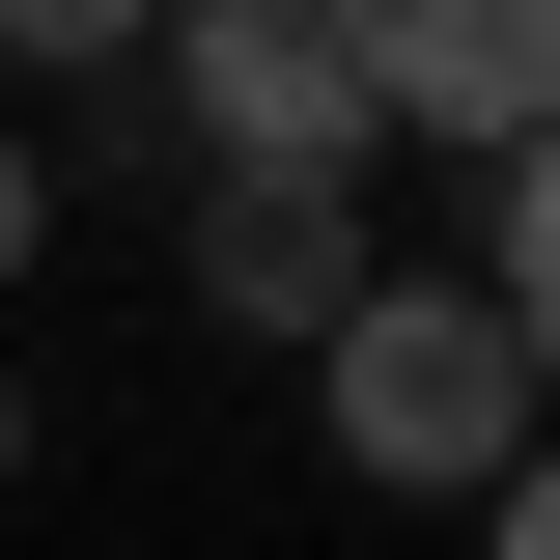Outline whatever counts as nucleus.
I'll list each match as a JSON object with an SVG mask.
<instances>
[{
    "instance_id": "nucleus-4",
    "label": "nucleus",
    "mask_w": 560,
    "mask_h": 560,
    "mask_svg": "<svg viewBox=\"0 0 560 560\" xmlns=\"http://www.w3.org/2000/svg\"><path fill=\"white\" fill-rule=\"evenodd\" d=\"M168 253H197L224 337H337L364 280H393V253H364V197H308V168H197V224H168Z\"/></svg>"
},
{
    "instance_id": "nucleus-6",
    "label": "nucleus",
    "mask_w": 560,
    "mask_h": 560,
    "mask_svg": "<svg viewBox=\"0 0 560 560\" xmlns=\"http://www.w3.org/2000/svg\"><path fill=\"white\" fill-rule=\"evenodd\" d=\"M28 253H57V168H28V140H0V280H28Z\"/></svg>"
},
{
    "instance_id": "nucleus-8",
    "label": "nucleus",
    "mask_w": 560,
    "mask_h": 560,
    "mask_svg": "<svg viewBox=\"0 0 560 560\" xmlns=\"http://www.w3.org/2000/svg\"><path fill=\"white\" fill-rule=\"evenodd\" d=\"M0 477H28V393H0Z\"/></svg>"
},
{
    "instance_id": "nucleus-5",
    "label": "nucleus",
    "mask_w": 560,
    "mask_h": 560,
    "mask_svg": "<svg viewBox=\"0 0 560 560\" xmlns=\"http://www.w3.org/2000/svg\"><path fill=\"white\" fill-rule=\"evenodd\" d=\"M448 280H477V308H504V364L560 393V140H533V168H477V253H448Z\"/></svg>"
},
{
    "instance_id": "nucleus-2",
    "label": "nucleus",
    "mask_w": 560,
    "mask_h": 560,
    "mask_svg": "<svg viewBox=\"0 0 560 560\" xmlns=\"http://www.w3.org/2000/svg\"><path fill=\"white\" fill-rule=\"evenodd\" d=\"M140 140H168V168H308V197H364L337 0H168V28H140Z\"/></svg>"
},
{
    "instance_id": "nucleus-1",
    "label": "nucleus",
    "mask_w": 560,
    "mask_h": 560,
    "mask_svg": "<svg viewBox=\"0 0 560 560\" xmlns=\"http://www.w3.org/2000/svg\"><path fill=\"white\" fill-rule=\"evenodd\" d=\"M308 420H337V477H393V504H504L533 364H504V308H477V280H364L337 337H308Z\"/></svg>"
},
{
    "instance_id": "nucleus-3",
    "label": "nucleus",
    "mask_w": 560,
    "mask_h": 560,
    "mask_svg": "<svg viewBox=\"0 0 560 560\" xmlns=\"http://www.w3.org/2000/svg\"><path fill=\"white\" fill-rule=\"evenodd\" d=\"M364 140H448V168H533L560 140V0H337Z\"/></svg>"
},
{
    "instance_id": "nucleus-7",
    "label": "nucleus",
    "mask_w": 560,
    "mask_h": 560,
    "mask_svg": "<svg viewBox=\"0 0 560 560\" xmlns=\"http://www.w3.org/2000/svg\"><path fill=\"white\" fill-rule=\"evenodd\" d=\"M504 560H560V448H504Z\"/></svg>"
}]
</instances>
